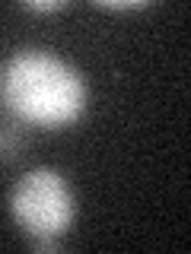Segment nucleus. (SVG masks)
Returning <instances> with one entry per match:
<instances>
[{
    "mask_svg": "<svg viewBox=\"0 0 191 254\" xmlns=\"http://www.w3.org/2000/svg\"><path fill=\"white\" fill-rule=\"evenodd\" d=\"M83 73L45 48H19L0 64V102L13 121L42 130L80 121L86 111Z\"/></svg>",
    "mask_w": 191,
    "mask_h": 254,
    "instance_id": "f257e3e1",
    "label": "nucleus"
},
{
    "mask_svg": "<svg viewBox=\"0 0 191 254\" xmlns=\"http://www.w3.org/2000/svg\"><path fill=\"white\" fill-rule=\"evenodd\" d=\"M10 216L29 238H61L77 216V200L58 169H29L10 190Z\"/></svg>",
    "mask_w": 191,
    "mask_h": 254,
    "instance_id": "f03ea898",
    "label": "nucleus"
},
{
    "mask_svg": "<svg viewBox=\"0 0 191 254\" xmlns=\"http://www.w3.org/2000/svg\"><path fill=\"white\" fill-rule=\"evenodd\" d=\"M26 146H29L26 124H19V121L0 124V162H13V159H19Z\"/></svg>",
    "mask_w": 191,
    "mask_h": 254,
    "instance_id": "7ed1b4c3",
    "label": "nucleus"
},
{
    "mask_svg": "<svg viewBox=\"0 0 191 254\" xmlns=\"http://www.w3.org/2000/svg\"><path fill=\"white\" fill-rule=\"evenodd\" d=\"M99 10H115V13H131V10H147V0H96Z\"/></svg>",
    "mask_w": 191,
    "mask_h": 254,
    "instance_id": "20e7f679",
    "label": "nucleus"
},
{
    "mask_svg": "<svg viewBox=\"0 0 191 254\" xmlns=\"http://www.w3.org/2000/svg\"><path fill=\"white\" fill-rule=\"evenodd\" d=\"M22 10H29V13H58V10H64V0H22Z\"/></svg>",
    "mask_w": 191,
    "mask_h": 254,
    "instance_id": "39448f33",
    "label": "nucleus"
},
{
    "mask_svg": "<svg viewBox=\"0 0 191 254\" xmlns=\"http://www.w3.org/2000/svg\"><path fill=\"white\" fill-rule=\"evenodd\" d=\"M58 238H48V235H42V238H32V251H58Z\"/></svg>",
    "mask_w": 191,
    "mask_h": 254,
    "instance_id": "423d86ee",
    "label": "nucleus"
}]
</instances>
